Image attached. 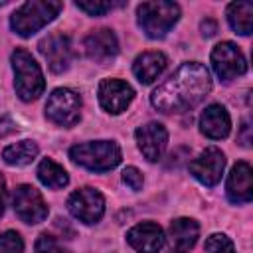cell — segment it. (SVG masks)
<instances>
[{"label":"cell","instance_id":"obj_1","mask_svg":"<svg viewBox=\"0 0 253 253\" xmlns=\"http://www.w3.org/2000/svg\"><path fill=\"white\" fill-rule=\"evenodd\" d=\"M210 91L211 75L206 65L198 61H188L182 63L176 73H172L152 91L150 103L162 113H182L196 107Z\"/></svg>","mask_w":253,"mask_h":253},{"label":"cell","instance_id":"obj_2","mask_svg":"<svg viewBox=\"0 0 253 253\" xmlns=\"http://www.w3.org/2000/svg\"><path fill=\"white\" fill-rule=\"evenodd\" d=\"M63 4L57 0H30L16 8V12L10 16V28L22 36L30 38L36 32H40L43 26L55 20V16L61 12Z\"/></svg>","mask_w":253,"mask_h":253},{"label":"cell","instance_id":"obj_3","mask_svg":"<svg viewBox=\"0 0 253 253\" xmlns=\"http://www.w3.org/2000/svg\"><path fill=\"white\" fill-rule=\"evenodd\" d=\"M10 61H12V69H14L16 95L26 103L36 101L45 89V79H43L40 65L36 63L32 53H28L22 47H16L12 51Z\"/></svg>","mask_w":253,"mask_h":253},{"label":"cell","instance_id":"obj_4","mask_svg":"<svg viewBox=\"0 0 253 253\" xmlns=\"http://www.w3.org/2000/svg\"><path fill=\"white\" fill-rule=\"evenodd\" d=\"M69 158L91 172H107L121 164L123 154L119 144L113 140H91L71 146Z\"/></svg>","mask_w":253,"mask_h":253},{"label":"cell","instance_id":"obj_5","mask_svg":"<svg viewBox=\"0 0 253 253\" xmlns=\"http://www.w3.org/2000/svg\"><path fill=\"white\" fill-rule=\"evenodd\" d=\"M180 18V6L176 2H166V0H158V2H142L136 8V22L142 28V32L152 38H164L174 24Z\"/></svg>","mask_w":253,"mask_h":253},{"label":"cell","instance_id":"obj_6","mask_svg":"<svg viewBox=\"0 0 253 253\" xmlns=\"http://www.w3.org/2000/svg\"><path fill=\"white\" fill-rule=\"evenodd\" d=\"M45 117L57 126H73L81 119V97L67 87L53 89L45 103Z\"/></svg>","mask_w":253,"mask_h":253},{"label":"cell","instance_id":"obj_7","mask_svg":"<svg viewBox=\"0 0 253 253\" xmlns=\"http://www.w3.org/2000/svg\"><path fill=\"white\" fill-rule=\"evenodd\" d=\"M67 210L75 219L91 225V223H97L103 217V213H105V198L95 188H89V186L87 188H79L69 196Z\"/></svg>","mask_w":253,"mask_h":253},{"label":"cell","instance_id":"obj_8","mask_svg":"<svg viewBox=\"0 0 253 253\" xmlns=\"http://www.w3.org/2000/svg\"><path fill=\"white\" fill-rule=\"evenodd\" d=\"M211 67L221 81H231L247 71V61L233 42H221L211 49Z\"/></svg>","mask_w":253,"mask_h":253},{"label":"cell","instance_id":"obj_9","mask_svg":"<svg viewBox=\"0 0 253 253\" xmlns=\"http://www.w3.org/2000/svg\"><path fill=\"white\" fill-rule=\"evenodd\" d=\"M12 206L16 215L24 223H40L47 217V204L43 202L42 194L30 186V184H20L14 194H12Z\"/></svg>","mask_w":253,"mask_h":253},{"label":"cell","instance_id":"obj_10","mask_svg":"<svg viewBox=\"0 0 253 253\" xmlns=\"http://www.w3.org/2000/svg\"><path fill=\"white\" fill-rule=\"evenodd\" d=\"M223 168H225V156L215 146L202 150L190 162V174L204 186H215L221 180Z\"/></svg>","mask_w":253,"mask_h":253},{"label":"cell","instance_id":"obj_11","mask_svg":"<svg viewBox=\"0 0 253 253\" xmlns=\"http://www.w3.org/2000/svg\"><path fill=\"white\" fill-rule=\"evenodd\" d=\"M134 99V89L123 79H103L99 83V103L103 111L119 115L128 109Z\"/></svg>","mask_w":253,"mask_h":253},{"label":"cell","instance_id":"obj_12","mask_svg":"<svg viewBox=\"0 0 253 253\" xmlns=\"http://www.w3.org/2000/svg\"><path fill=\"white\" fill-rule=\"evenodd\" d=\"M134 136H136L138 150L148 162H158L162 158L166 144H168V130L164 128V125L154 123V121L146 123L136 128Z\"/></svg>","mask_w":253,"mask_h":253},{"label":"cell","instance_id":"obj_13","mask_svg":"<svg viewBox=\"0 0 253 253\" xmlns=\"http://www.w3.org/2000/svg\"><path fill=\"white\" fill-rule=\"evenodd\" d=\"M40 53L45 57L49 69L53 73H63L71 63V42L63 34H49L40 42Z\"/></svg>","mask_w":253,"mask_h":253},{"label":"cell","instance_id":"obj_14","mask_svg":"<svg viewBox=\"0 0 253 253\" xmlns=\"http://www.w3.org/2000/svg\"><path fill=\"white\" fill-rule=\"evenodd\" d=\"M83 47L89 59L97 63H107L119 53V40L113 30L101 28L87 34V38L83 40Z\"/></svg>","mask_w":253,"mask_h":253},{"label":"cell","instance_id":"obj_15","mask_svg":"<svg viewBox=\"0 0 253 253\" xmlns=\"http://www.w3.org/2000/svg\"><path fill=\"white\" fill-rule=\"evenodd\" d=\"M126 241L138 253H158L164 247V231L154 221L136 223L126 231Z\"/></svg>","mask_w":253,"mask_h":253},{"label":"cell","instance_id":"obj_16","mask_svg":"<svg viewBox=\"0 0 253 253\" xmlns=\"http://www.w3.org/2000/svg\"><path fill=\"white\" fill-rule=\"evenodd\" d=\"M225 194L233 204H249L253 198V170L247 162H237L225 182Z\"/></svg>","mask_w":253,"mask_h":253},{"label":"cell","instance_id":"obj_17","mask_svg":"<svg viewBox=\"0 0 253 253\" xmlns=\"http://www.w3.org/2000/svg\"><path fill=\"white\" fill-rule=\"evenodd\" d=\"M200 130L211 140H221L231 130V119L223 105L211 103L206 107V111L200 115Z\"/></svg>","mask_w":253,"mask_h":253},{"label":"cell","instance_id":"obj_18","mask_svg":"<svg viewBox=\"0 0 253 253\" xmlns=\"http://www.w3.org/2000/svg\"><path fill=\"white\" fill-rule=\"evenodd\" d=\"M168 237L176 253H188L200 237V225L190 217H178L170 223Z\"/></svg>","mask_w":253,"mask_h":253},{"label":"cell","instance_id":"obj_19","mask_svg":"<svg viewBox=\"0 0 253 253\" xmlns=\"http://www.w3.org/2000/svg\"><path fill=\"white\" fill-rule=\"evenodd\" d=\"M166 63H168V59H166L164 53H160V51H144L134 59L132 73L142 85H148V83L156 81L162 75V71L166 69Z\"/></svg>","mask_w":253,"mask_h":253},{"label":"cell","instance_id":"obj_20","mask_svg":"<svg viewBox=\"0 0 253 253\" xmlns=\"http://www.w3.org/2000/svg\"><path fill=\"white\" fill-rule=\"evenodd\" d=\"M227 22L235 34L249 36L253 28V6L249 2H233L227 6Z\"/></svg>","mask_w":253,"mask_h":253},{"label":"cell","instance_id":"obj_21","mask_svg":"<svg viewBox=\"0 0 253 253\" xmlns=\"http://www.w3.org/2000/svg\"><path fill=\"white\" fill-rule=\"evenodd\" d=\"M40 148L34 140H20L16 144H10L2 150V158L10 166H26L38 156Z\"/></svg>","mask_w":253,"mask_h":253},{"label":"cell","instance_id":"obj_22","mask_svg":"<svg viewBox=\"0 0 253 253\" xmlns=\"http://www.w3.org/2000/svg\"><path fill=\"white\" fill-rule=\"evenodd\" d=\"M38 178L43 186L51 188V190H61L69 184V176L63 170V166H59L57 162H53L51 158H43L38 166Z\"/></svg>","mask_w":253,"mask_h":253},{"label":"cell","instance_id":"obj_23","mask_svg":"<svg viewBox=\"0 0 253 253\" xmlns=\"http://www.w3.org/2000/svg\"><path fill=\"white\" fill-rule=\"evenodd\" d=\"M204 249H206V253H235V247H233L231 239L223 233H211L206 239Z\"/></svg>","mask_w":253,"mask_h":253},{"label":"cell","instance_id":"obj_24","mask_svg":"<svg viewBox=\"0 0 253 253\" xmlns=\"http://www.w3.org/2000/svg\"><path fill=\"white\" fill-rule=\"evenodd\" d=\"M0 253H24V241L16 231L0 233Z\"/></svg>","mask_w":253,"mask_h":253},{"label":"cell","instance_id":"obj_25","mask_svg":"<svg viewBox=\"0 0 253 253\" xmlns=\"http://www.w3.org/2000/svg\"><path fill=\"white\" fill-rule=\"evenodd\" d=\"M36 251L38 253H69L61 243L59 239H55L53 235H47V233H42L36 241Z\"/></svg>","mask_w":253,"mask_h":253},{"label":"cell","instance_id":"obj_26","mask_svg":"<svg viewBox=\"0 0 253 253\" xmlns=\"http://www.w3.org/2000/svg\"><path fill=\"white\" fill-rule=\"evenodd\" d=\"M79 10H83V12H87L89 16H103V14H107L115 4H111V2H77L75 4Z\"/></svg>","mask_w":253,"mask_h":253},{"label":"cell","instance_id":"obj_27","mask_svg":"<svg viewBox=\"0 0 253 253\" xmlns=\"http://www.w3.org/2000/svg\"><path fill=\"white\" fill-rule=\"evenodd\" d=\"M123 182L130 188V190H134V192H138L140 188H142V174H140V170L138 168H134V166H126L125 170H123Z\"/></svg>","mask_w":253,"mask_h":253},{"label":"cell","instance_id":"obj_28","mask_svg":"<svg viewBox=\"0 0 253 253\" xmlns=\"http://www.w3.org/2000/svg\"><path fill=\"white\" fill-rule=\"evenodd\" d=\"M14 130H16V123H14L8 115H2V117H0V138L12 134Z\"/></svg>","mask_w":253,"mask_h":253},{"label":"cell","instance_id":"obj_29","mask_svg":"<svg viewBox=\"0 0 253 253\" xmlns=\"http://www.w3.org/2000/svg\"><path fill=\"white\" fill-rule=\"evenodd\" d=\"M239 130H241V132H239L237 140H239L243 146H251V126H249V121H243Z\"/></svg>","mask_w":253,"mask_h":253},{"label":"cell","instance_id":"obj_30","mask_svg":"<svg viewBox=\"0 0 253 253\" xmlns=\"http://www.w3.org/2000/svg\"><path fill=\"white\" fill-rule=\"evenodd\" d=\"M215 32H217V24H215L213 20H206V22H202V36L211 38Z\"/></svg>","mask_w":253,"mask_h":253},{"label":"cell","instance_id":"obj_31","mask_svg":"<svg viewBox=\"0 0 253 253\" xmlns=\"http://www.w3.org/2000/svg\"><path fill=\"white\" fill-rule=\"evenodd\" d=\"M4 206H6V180L0 174V217L4 213Z\"/></svg>","mask_w":253,"mask_h":253}]
</instances>
